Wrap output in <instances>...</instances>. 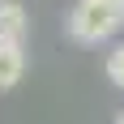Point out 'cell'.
Wrapping results in <instances>:
<instances>
[{
    "label": "cell",
    "mask_w": 124,
    "mask_h": 124,
    "mask_svg": "<svg viewBox=\"0 0 124 124\" xmlns=\"http://www.w3.org/2000/svg\"><path fill=\"white\" fill-rule=\"evenodd\" d=\"M64 26L77 43H103L116 30H124V9L120 4H99V0H77L73 13L64 17Z\"/></svg>",
    "instance_id": "1"
},
{
    "label": "cell",
    "mask_w": 124,
    "mask_h": 124,
    "mask_svg": "<svg viewBox=\"0 0 124 124\" xmlns=\"http://www.w3.org/2000/svg\"><path fill=\"white\" fill-rule=\"evenodd\" d=\"M26 73V51L22 43H0V90H13Z\"/></svg>",
    "instance_id": "2"
},
{
    "label": "cell",
    "mask_w": 124,
    "mask_h": 124,
    "mask_svg": "<svg viewBox=\"0 0 124 124\" xmlns=\"http://www.w3.org/2000/svg\"><path fill=\"white\" fill-rule=\"evenodd\" d=\"M0 43H26V9L17 0H0Z\"/></svg>",
    "instance_id": "3"
},
{
    "label": "cell",
    "mask_w": 124,
    "mask_h": 124,
    "mask_svg": "<svg viewBox=\"0 0 124 124\" xmlns=\"http://www.w3.org/2000/svg\"><path fill=\"white\" fill-rule=\"evenodd\" d=\"M103 73H107V81H111V86H120V90H124V43H116V47L107 51Z\"/></svg>",
    "instance_id": "4"
},
{
    "label": "cell",
    "mask_w": 124,
    "mask_h": 124,
    "mask_svg": "<svg viewBox=\"0 0 124 124\" xmlns=\"http://www.w3.org/2000/svg\"><path fill=\"white\" fill-rule=\"evenodd\" d=\"M99 4H120V9H124V0H99Z\"/></svg>",
    "instance_id": "5"
},
{
    "label": "cell",
    "mask_w": 124,
    "mask_h": 124,
    "mask_svg": "<svg viewBox=\"0 0 124 124\" xmlns=\"http://www.w3.org/2000/svg\"><path fill=\"white\" fill-rule=\"evenodd\" d=\"M116 124H124V111H120V116H116Z\"/></svg>",
    "instance_id": "6"
}]
</instances>
